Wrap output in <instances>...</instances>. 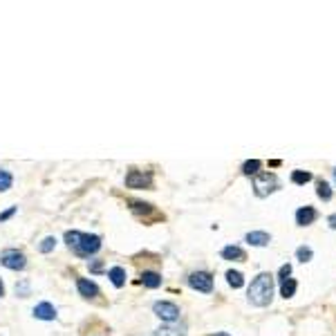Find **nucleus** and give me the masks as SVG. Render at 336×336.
Returning a JSON list of instances; mask_svg holds the SVG:
<instances>
[{
    "instance_id": "f257e3e1",
    "label": "nucleus",
    "mask_w": 336,
    "mask_h": 336,
    "mask_svg": "<svg viewBox=\"0 0 336 336\" xmlns=\"http://www.w3.org/2000/svg\"><path fill=\"white\" fill-rule=\"evenodd\" d=\"M65 242L76 255L81 258H90L101 249V238L94 233H81V231H67Z\"/></svg>"
},
{
    "instance_id": "f03ea898",
    "label": "nucleus",
    "mask_w": 336,
    "mask_h": 336,
    "mask_svg": "<svg viewBox=\"0 0 336 336\" xmlns=\"http://www.w3.org/2000/svg\"><path fill=\"white\" fill-rule=\"evenodd\" d=\"M247 298L255 307H265V305L271 303V298H273V276L271 273H260V276L249 285Z\"/></svg>"
},
{
    "instance_id": "7ed1b4c3",
    "label": "nucleus",
    "mask_w": 336,
    "mask_h": 336,
    "mask_svg": "<svg viewBox=\"0 0 336 336\" xmlns=\"http://www.w3.org/2000/svg\"><path fill=\"white\" fill-rule=\"evenodd\" d=\"M280 188V180L273 173H260L253 177V193L258 197H267L269 193L278 191Z\"/></svg>"
},
{
    "instance_id": "20e7f679",
    "label": "nucleus",
    "mask_w": 336,
    "mask_h": 336,
    "mask_svg": "<svg viewBox=\"0 0 336 336\" xmlns=\"http://www.w3.org/2000/svg\"><path fill=\"white\" fill-rule=\"evenodd\" d=\"M0 265L11 269V271H23V269L27 267V258L23 251H18V249H7L3 255H0Z\"/></svg>"
},
{
    "instance_id": "39448f33",
    "label": "nucleus",
    "mask_w": 336,
    "mask_h": 336,
    "mask_svg": "<svg viewBox=\"0 0 336 336\" xmlns=\"http://www.w3.org/2000/svg\"><path fill=\"white\" fill-rule=\"evenodd\" d=\"M126 186L128 188H150L152 186V175L148 173V170H137V168H132V170H128V175H126Z\"/></svg>"
},
{
    "instance_id": "423d86ee",
    "label": "nucleus",
    "mask_w": 336,
    "mask_h": 336,
    "mask_svg": "<svg viewBox=\"0 0 336 336\" xmlns=\"http://www.w3.org/2000/svg\"><path fill=\"white\" fill-rule=\"evenodd\" d=\"M152 311L166 323H175L180 319V307H177L175 303H168V301H157L152 305Z\"/></svg>"
},
{
    "instance_id": "0eeeda50",
    "label": "nucleus",
    "mask_w": 336,
    "mask_h": 336,
    "mask_svg": "<svg viewBox=\"0 0 336 336\" xmlns=\"http://www.w3.org/2000/svg\"><path fill=\"white\" fill-rule=\"evenodd\" d=\"M188 285H191L193 289L202 291V294H211L213 291V278H211V273H206V271H193L191 276H188Z\"/></svg>"
},
{
    "instance_id": "6e6552de",
    "label": "nucleus",
    "mask_w": 336,
    "mask_h": 336,
    "mask_svg": "<svg viewBox=\"0 0 336 336\" xmlns=\"http://www.w3.org/2000/svg\"><path fill=\"white\" fill-rule=\"evenodd\" d=\"M76 289L83 298H94L99 296V287H96L94 280H88V278H78L76 280Z\"/></svg>"
},
{
    "instance_id": "1a4fd4ad",
    "label": "nucleus",
    "mask_w": 336,
    "mask_h": 336,
    "mask_svg": "<svg viewBox=\"0 0 336 336\" xmlns=\"http://www.w3.org/2000/svg\"><path fill=\"white\" fill-rule=\"evenodd\" d=\"M34 316L41 321H54L56 319V307L52 303H38L34 307Z\"/></svg>"
},
{
    "instance_id": "9d476101",
    "label": "nucleus",
    "mask_w": 336,
    "mask_h": 336,
    "mask_svg": "<svg viewBox=\"0 0 336 336\" xmlns=\"http://www.w3.org/2000/svg\"><path fill=\"white\" fill-rule=\"evenodd\" d=\"M314 220H316V211L311 209V206H301V209L296 211V222L301 224V227H309Z\"/></svg>"
},
{
    "instance_id": "9b49d317",
    "label": "nucleus",
    "mask_w": 336,
    "mask_h": 336,
    "mask_svg": "<svg viewBox=\"0 0 336 336\" xmlns=\"http://www.w3.org/2000/svg\"><path fill=\"white\" fill-rule=\"evenodd\" d=\"M247 242L253 244V247H267L271 242V235L265 233V231H251V233H247Z\"/></svg>"
},
{
    "instance_id": "f8f14e48",
    "label": "nucleus",
    "mask_w": 336,
    "mask_h": 336,
    "mask_svg": "<svg viewBox=\"0 0 336 336\" xmlns=\"http://www.w3.org/2000/svg\"><path fill=\"white\" fill-rule=\"evenodd\" d=\"M152 336H186V325H166L152 332Z\"/></svg>"
},
{
    "instance_id": "ddd939ff",
    "label": "nucleus",
    "mask_w": 336,
    "mask_h": 336,
    "mask_svg": "<svg viewBox=\"0 0 336 336\" xmlns=\"http://www.w3.org/2000/svg\"><path fill=\"white\" fill-rule=\"evenodd\" d=\"M222 258L224 260H233V262H242L247 255H244V251L240 247H235V244H229V247L222 249Z\"/></svg>"
},
{
    "instance_id": "4468645a",
    "label": "nucleus",
    "mask_w": 336,
    "mask_h": 336,
    "mask_svg": "<svg viewBox=\"0 0 336 336\" xmlns=\"http://www.w3.org/2000/svg\"><path fill=\"white\" fill-rule=\"evenodd\" d=\"M108 278L112 280L114 287H124L126 285V269L124 267H112L108 271Z\"/></svg>"
},
{
    "instance_id": "2eb2a0df",
    "label": "nucleus",
    "mask_w": 336,
    "mask_h": 336,
    "mask_svg": "<svg viewBox=\"0 0 336 336\" xmlns=\"http://www.w3.org/2000/svg\"><path fill=\"white\" fill-rule=\"evenodd\" d=\"M142 283L148 287V289H157V287H162V276L155 271H144L142 273Z\"/></svg>"
},
{
    "instance_id": "dca6fc26",
    "label": "nucleus",
    "mask_w": 336,
    "mask_h": 336,
    "mask_svg": "<svg viewBox=\"0 0 336 336\" xmlns=\"http://www.w3.org/2000/svg\"><path fill=\"white\" fill-rule=\"evenodd\" d=\"M296 287L298 283L294 278H285V280H280V294H283V298H291L296 294Z\"/></svg>"
},
{
    "instance_id": "f3484780",
    "label": "nucleus",
    "mask_w": 336,
    "mask_h": 336,
    "mask_svg": "<svg viewBox=\"0 0 336 336\" xmlns=\"http://www.w3.org/2000/svg\"><path fill=\"white\" fill-rule=\"evenodd\" d=\"M316 195H319L323 202L332 200V188H329V184H327L325 180H319V184H316Z\"/></svg>"
},
{
    "instance_id": "a211bd4d",
    "label": "nucleus",
    "mask_w": 336,
    "mask_h": 336,
    "mask_svg": "<svg viewBox=\"0 0 336 336\" xmlns=\"http://www.w3.org/2000/svg\"><path fill=\"white\" fill-rule=\"evenodd\" d=\"M260 166H262V162L260 160H249V162H244L242 164V173L244 175H258L260 173Z\"/></svg>"
},
{
    "instance_id": "6ab92c4d",
    "label": "nucleus",
    "mask_w": 336,
    "mask_h": 336,
    "mask_svg": "<svg viewBox=\"0 0 336 336\" xmlns=\"http://www.w3.org/2000/svg\"><path fill=\"white\" fill-rule=\"evenodd\" d=\"M11 184H14V177H11V173H9V170H5V168H0V193L9 191Z\"/></svg>"
},
{
    "instance_id": "aec40b11",
    "label": "nucleus",
    "mask_w": 336,
    "mask_h": 336,
    "mask_svg": "<svg viewBox=\"0 0 336 336\" xmlns=\"http://www.w3.org/2000/svg\"><path fill=\"white\" fill-rule=\"evenodd\" d=\"M227 283L233 287V289H240L244 285V278H242L240 271H233V269H231V271H227Z\"/></svg>"
},
{
    "instance_id": "412c9836",
    "label": "nucleus",
    "mask_w": 336,
    "mask_h": 336,
    "mask_svg": "<svg viewBox=\"0 0 336 336\" xmlns=\"http://www.w3.org/2000/svg\"><path fill=\"white\" fill-rule=\"evenodd\" d=\"M54 247H56V238H54V235H47V238H43V240H41L38 251H41V253H50V251H54Z\"/></svg>"
},
{
    "instance_id": "4be33fe9",
    "label": "nucleus",
    "mask_w": 336,
    "mask_h": 336,
    "mask_svg": "<svg viewBox=\"0 0 336 336\" xmlns=\"http://www.w3.org/2000/svg\"><path fill=\"white\" fill-rule=\"evenodd\" d=\"M309 180H311V173H307V170H294L291 173V182L294 184H307Z\"/></svg>"
},
{
    "instance_id": "5701e85b",
    "label": "nucleus",
    "mask_w": 336,
    "mask_h": 336,
    "mask_svg": "<svg viewBox=\"0 0 336 336\" xmlns=\"http://www.w3.org/2000/svg\"><path fill=\"white\" fill-rule=\"evenodd\" d=\"M311 255H314V251H311L309 247H298V249H296V258L301 260V262H309Z\"/></svg>"
},
{
    "instance_id": "b1692460",
    "label": "nucleus",
    "mask_w": 336,
    "mask_h": 336,
    "mask_svg": "<svg viewBox=\"0 0 336 336\" xmlns=\"http://www.w3.org/2000/svg\"><path fill=\"white\" fill-rule=\"evenodd\" d=\"M289 273H291V265H283L278 271V276H280V280H285V278H289Z\"/></svg>"
},
{
    "instance_id": "393cba45",
    "label": "nucleus",
    "mask_w": 336,
    "mask_h": 336,
    "mask_svg": "<svg viewBox=\"0 0 336 336\" xmlns=\"http://www.w3.org/2000/svg\"><path fill=\"white\" fill-rule=\"evenodd\" d=\"M14 213H16V206H9V209L5 211V213H0V222H5V220H9L11 215H14Z\"/></svg>"
},
{
    "instance_id": "a878e982",
    "label": "nucleus",
    "mask_w": 336,
    "mask_h": 336,
    "mask_svg": "<svg viewBox=\"0 0 336 336\" xmlns=\"http://www.w3.org/2000/svg\"><path fill=\"white\" fill-rule=\"evenodd\" d=\"M90 269H92V271H101L103 265H101L99 260H94V262H90Z\"/></svg>"
},
{
    "instance_id": "bb28decb",
    "label": "nucleus",
    "mask_w": 336,
    "mask_h": 336,
    "mask_svg": "<svg viewBox=\"0 0 336 336\" xmlns=\"http://www.w3.org/2000/svg\"><path fill=\"white\" fill-rule=\"evenodd\" d=\"M327 224H329V227H332V229L336 231V215H329V218H327Z\"/></svg>"
},
{
    "instance_id": "cd10ccee",
    "label": "nucleus",
    "mask_w": 336,
    "mask_h": 336,
    "mask_svg": "<svg viewBox=\"0 0 336 336\" xmlns=\"http://www.w3.org/2000/svg\"><path fill=\"white\" fill-rule=\"evenodd\" d=\"M5 296V285H3V280H0V298Z\"/></svg>"
},
{
    "instance_id": "c85d7f7f",
    "label": "nucleus",
    "mask_w": 336,
    "mask_h": 336,
    "mask_svg": "<svg viewBox=\"0 0 336 336\" xmlns=\"http://www.w3.org/2000/svg\"><path fill=\"white\" fill-rule=\"evenodd\" d=\"M211 336H229L227 332H215V334H211Z\"/></svg>"
},
{
    "instance_id": "c756f323",
    "label": "nucleus",
    "mask_w": 336,
    "mask_h": 336,
    "mask_svg": "<svg viewBox=\"0 0 336 336\" xmlns=\"http://www.w3.org/2000/svg\"><path fill=\"white\" fill-rule=\"evenodd\" d=\"M334 182H336V168H334Z\"/></svg>"
}]
</instances>
